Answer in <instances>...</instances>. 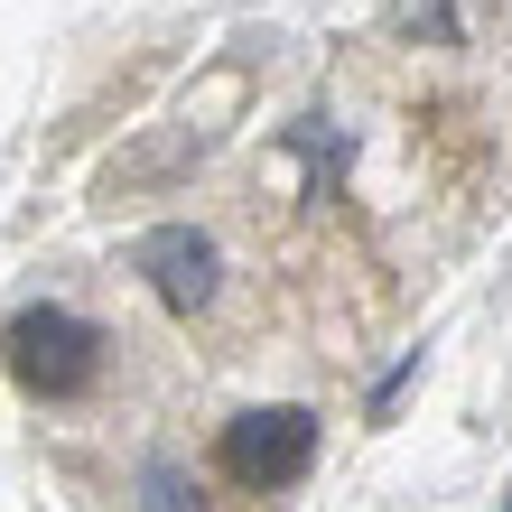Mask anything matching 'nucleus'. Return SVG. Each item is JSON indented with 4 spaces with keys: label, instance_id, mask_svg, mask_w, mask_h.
I'll use <instances>...</instances> for the list:
<instances>
[{
    "label": "nucleus",
    "instance_id": "nucleus-1",
    "mask_svg": "<svg viewBox=\"0 0 512 512\" xmlns=\"http://www.w3.org/2000/svg\"><path fill=\"white\" fill-rule=\"evenodd\" d=\"M0 364H10L19 391H38V401H75L103 373V336L75 308H19L0 326Z\"/></svg>",
    "mask_w": 512,
    "mask_h": 512
},
{
    "label": "nucleus",
    "instance_id": "nucleus-2",
    "mask_svg": "<svg viewBox=\"0 0 512 512\" xmlns=\"http://www.w3.org/2000/svg\"><path fill=\"white\" fill-rule=\"evenodd\" d=\"M308 457H317V419H308V410H243V419L224 429V447H215V466H224L243 494L298 485Z\"/></svg>",
    "mask_w": 512,
    "mask_h": 512
},
{
    "label": "nucleus",
    "instance_id": "nucleus-3",
    "mask_svg": "<svg viewBox=\"0 0 512 512\" xmlns=\"http://www.w3.org/2000/svg\"><path fill=\"white\" fill-rule=\"evenodd\" d=\"M140 270H149V289L168 298L177 317H196V308H215V243H205L196 224H159V233H140V252H131Z\"/></svg>",
    "mask_w": 512,
    "mask_h": 512
},
{
    "label": "nucleus",
    "instance_id": "nucleus-4",
    "mask_svg": "<svg viewBox=\"0 0 512 512\" xmlns=\"http://www.w3.org/2000/svg\"><path fill=\"white\" fill-rule=\"evenodd\" d=\"M140 512H196L187 475H177V466H149V475H140Z\"/></svg>",
    "mask_w": 512,
    "mask_h": 512
},
{
    "label": "nucleus",
    "instance_id": "nucleus-5",
    "mask_svg": "<svg viewBox=\"0 0 512 512\" xmlns=\"http://www.w3.org/2000/svg\"><path fill=\"white\" fill-rule=\"evenodd\" d=\"M391 28H401V38H410V28H438V38H447V0H391Z\"/></svg>",
    "mask_w": 512,
    "mask_h": 512
},
{
    "label": "nucleus",
    "instance_id": "nucleus-6",
    "mask_svg": "<svg viewBox=\"0 0 512 512\" xmlns=\"http://www.w3.org/2000/svg\"><path fill=\"white\" fill-rule=\"evenodd\" d=\"M503 512H512V494H503Z\"/></svg>",
    "mask_w": 512,
    "mask_h": 512
}]
</instances>
